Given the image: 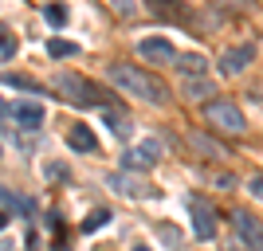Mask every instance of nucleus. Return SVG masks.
I'll list each match as a JSON object with an SVG mask.
<instances>
[{
    "label": "nucleus",
    "instance_id": "nucleus-14",
    "mask_svg": "<svg viewBox=\"0 0 263 251\" xmlns=\"http://www.w3.org/2000/svg\"><path fill=\"white\" fill-rule=\"evenodd\" d=\"M149 8H154L157 16H165V20H181V16H185L181 0H149Z\"/></svg>",
    "mask_w": 263,
    "mask_h": 251
},
{
    "label": "nucleus",
    "instance_id": "nucleus-15",
    "mask_svg": "<svg viewBox=\"0 0 263 251\" xmlns=\"http://www.w3.org/2000/svg\"><path fill=\"white\" fill-rule=\"evenodd\" d=\"M149 165L154 161H149L142 149H126L122 153V169H126V173H138V169H149Z\"/></svg>",
    "mask_w": 263,
    "mask_h": 251
},
{
    "label": "nucleus",
    "instance_id": "nucleus-24",
    "mask_svg": "<svg viewBox=\"0 0 263 251\" xmlns=\"http://www.w3.org/2000/svg\"><path fill=\"white\" fill-rule=\"evenodd\" d=\"M110 8L118 12V16H126V20H130V16H138V0H110Z\"/></svg>",
    "mask_w": 263,
    "mask_h": 251
},
{
    "label": "nucleus",
    "instance_id": "nucleus-25",
    "mask_svg": "<svg viewBox=\"0 0 263 251\" xmlns=\"http://www.w3.org/2000/svg\"><path fill=\"white\" fill-rule=\"evenodd\" d=\"M138 149H142V153H145V157H149V161H154V165H157V157H161V145H157V142H154V138H149V142H142V145H138Z\"/></svg>",
    "mask_w": 263,
    "mask_h": 251
},
{
    "label": "nucleus",
    "instance_id": "nucleus-7",
    "mask_svg": "<svg viewBox=\"0 0 263 251\" xmlns=\"http://www.w3.org/2000/svg\"><path fill=\"white\" fill-rule=\"evenodd\" d=\"M106 185L114 188V192H122V197H130V200H145L149 197V185H145L142 177H134V173H110Z\"/></svg>",
    "mask_w": 263,
    "mask_h": 251
},
{
    "label": "nucleus",
    "instance_id": "nucleus-17",
    "mask_svg": "<svg viewBox=\"0 0 263 251\" xmlns=\"http://www.w3.org/2000/svg\"><path fill=\"white\" fill-rule=\"evenodd\" d=\"M0 208H12V212H32V200L16 197L12 188H0Z\"/></svg>",
    "mask_w": 263,
    "mask_h": 251
},
{
    "label": "nucleus",
    "instance_id": "nucleus-31",
    "mask_svg": "<svg viewBox=\"0 0 263 251\" xmlns=\"http://www.w3.org/2000/svg\"><path fill=\"white\" fill-rule=\"evenodd\" d=\"M134 251H154V247H145V243H138V247H134Z\"/></svg>",
    "mask_w": 263,
    "mask_h": 251
},
{
    "label": "nucleus",
    "instance_id": "nucleus-1",
    "mask_svg": "<svg viewBox=\"0 0 263 251\" xmlns=\"http://www.w3.org/2000/svg\"><path fill=\"white\" fill-rule=\"evenodd\" d=\"M106 79L122 90V94L145 99V102H154V106H165V102H169V87H165V83L154 75V71H145V67L110 63V67H106Z\"/></svg>",
    "mask_w": 263,
    "mask_h": 251
},
{
    "label": "nucleus",
    "instance_id": "nucleus-30",
    "mask_svg": "<svg viewBox=\"0 0 263 251\" xmlns=\"http://www.w3.org/2000/svg\"><path fill=\"white\" fill-rule=\"evenodd\" d=\"M4 114H8V106H4V99H0V118H4Z\"/></svg>",
    "mask_w": 263,
    "mask_h": 251
},
{
    "label": "nucleus",
    "instance_id": "nucleus-4",
    "mask_svg": "<svg viewBox=\"0 0 263 251\" xmlns=\"http://www.w3.org/2000/svg\"><path fill=\"white\" fill-rule=\"evenodd\" d=\"M232 228H236V240L248 243V251H263V220L240 208V212H232Z\"/></svg>",
    "mask_w": 263,
    "mask_h": 251
},
{
    "label": "nucleus",
    "instance_id": "nucleus-26",
    "mask_svg": "<svg viewBox=\"0 0 263 251\" xmlns=\"http://www.w3.org/2000/svg\"><path fill=\"white\" fill-rule=\"evenodd\" d=\"M248 192H252L255 200H263V173H255L252 181H248Z\"/></svg>",
    "mask_w": 263,
    "mask_h": 251
},
{
    "label": "nucleus",
    "instance_id": "nucleus-3",
    "mask_svg": "<svg viewBox=\"0 0 263 251\" xmlns=\"http://www.w3.org/2000/svg\"><path fill=\"white\" fill-rule=\"evenodd\" d=\"M204 118H209V126L220 130V133H243V130H248L243 110L236 106V102H224V99L209 102V106H204Z\"/></svg>",
    "mask_w": 263,
    "mask_h": 251
},
{
    "label": "nucleus",
    "instance_id": "nucleus-2",
    "mask_svg": "<svg viewBox=\"0 0 263 251\" xmlns=\"http://www.w3.org/2000/svg\"><path fill=\"white\" fill-rule=\"evenodd\" d=\"M51 87L59 90L67 102H75V106H110V94H102L95 83H87L83 75H71V71L55 75V79H51Z\"/></svg>",
    "mask_w": 263,
    "mask_h": 251
},
{
    "label": "nucleus",
    "instance_id": "nucleus-9",
    "mask_svg": "<svg viewBox=\"0 0 263 251\" xmlns=\"http://www.w3.org/2000/svg\"><path fill=\"white\" fill-rule=\"evenodd\" d=\"M12 118L20 122V126H28V130H40V126H44V106L35 99H24V102L12 106Z\"/></svg>",
    "mask_w": 263,
    "mask_h": 251
},
{
    "label": "nucleus",
    "instance_id": "nucleus-32",
    "mask_svg": "<svg viewBox=\"0 0 263 251\" xmlns=\"http://www.w3.org/2000/svg\"><path fill=\"white\" fill-rule=\"evenodd\" d=\"M55 251H67V247H55Z\"/></svg>",
    "mask_w": 263,
    "mask_h": 251
},
{
    "label": "nucleus",
    "instance_id": "nucleus-27",
    "mask_svg": "<svg viewBox=\"0 0 263 251\" xmlns=\"http://www.w3.org/2000/svg\"><path fill=\"white\" fill-rule=\"evenodd\" d=\"M47 177H59V181H67V165H47Z\"/></svg>",
    "mask_w": 263,
    "mask_h": 251
},
{
    "label": "nucleus",
    "instance_id": "nucleus-11",
    "mask_svg": "<svg viewBox=\"0 0 263 251\" xmlns=\"http://www.w3.org/2000/svg\"><path fill=\"white\" fill-rule=\"evenodd\" d=\"M177 67H181L189 79H204V75H209V59H204V55H181Z\"/></svg>",
    "mask_w": 263,
    "mask_h": 251
},
{
    "label": "nucleus",
    "instance_id": "nucleus-12",
    "mask_svg": "<svg viewBox=\"0 0 263 251\" xmlns=\"http://www.w3.org/2000/svg\"><path fill=\"white\" fill-rule=\"evenodd\" d=\"M185 99H193V102H200V99H209V94H216V87H212L209 79H185Z\"/></svg>",
    "mask_w": 263,
    "mask_h": 251
},
{
    "label": "nucleus",
    "instance_id": "nucleus-22",
    "mask_svg": "<svg viewBox=\"0 0 263 251\" xmlns=\"http://www.w3.org/2000/svg\"><path fill=\"white\" fill-rule=\"evenodd\" d=\"M189 142L197 145V149H200V153H209V157H228V153L220 149V145H212V142H209V138H204V133H193V138H189Z\"/></svg>",
    "mask_w": 263,
    "mask_h": 251
},
{
    "label": "nucleus",
    "instance_id": "nucleus-18",
    "mask_svg": "<svg viewBox=\"0 0 263 251\" xmlns=\"http://www.w3.org/2000/svg\"><path fill=\"white\" fill-rule=\"evenodd\" d=\"M47 55H51V59H71V55H79V44H71V40H51V44H47Z\"/></svg>",
    "mask_w": 263,
    "mask_h": 251
},
{
    "label": "nucleus",
    "instance_id": "nucleus-19",
    "mask_svg": "<svg viewBox=\"0 0 263 251\" xmlns=\"http://www.w3.org/2000/svg\"><path fill=\"white\" fill-rule=\"evenodd\" d=\"M106 224H110V212H106V208H95V212H87V220H83V231L90 236V231L106 228Z\"/></svg>",
    "mask_w": 263,
    "mask_h": 251
},
{
    "label": "nucleus",
    "instance_id": "nucleus-16",
    "mask_svg": "<svg viewBox=\"0 0 263 251\" xmlns=\"http://www.w3.org/2000/svg\"><path fill=\"white\" fill-rule=\"evenodd\" d=\"M0 83H4V87H16V90H28V94H44V87H40L35 79H24V75H4Z\"/></svg>",
    "mask_w": 263,
    "mask_h": 251
},
{
    "label": "nucleus",
    "instance_id": "nucleus-20",
    "mask_svg": "<svg viewBox=\"0 0 263 251\" xmlns=\"http://www.w3.org/2000/svg\"><path fill=\"white\" fill-rule=\"evenodd\" d=\"M44 16H47V24H51V28H63V24L71 20L67 4H47V8H44Z\"/></svg>",
    "mask_w": 263,
    "mask_h": 251
},
{
    "label": "nucleus",
    "instance_id": "nucleus-28",
    "mask_svg": "<svg viewBox=\"0 0 263 251\" xmlns=\"http://www.w3.org/2000/svg\"><path fill=\"white\" fill-rule=\"evenodd\" d=\"M216 185H220V188H232V185H236V177H232V173H220Z\"/></svg>",
    "mask_w": 263,
    "mask_h": 251
},
{
    "label": "nucleus",
    "instance_id": "nucleus-21",
    "mask_svg": "<svg viewBox=\"0 0 263 251\" xmlns=\"http://www.w3.org/2000/svg\"><path fill=\"white\" fill-rule=\"evenodd\" d=\"M212 8H216V12H228V16H243L252 4H248V0H212Z\"/></svg>",
    "mask_w": 263,
    "mask_h": 251
},
{
    "label": "nucleus",
    "instance_id": "nucleus-10",
    "mask_svg": "<svg viewBox=\"0 0 263 251\" xmlns=\"http://www.w3.org/2000/svg\"><path fill=\"white\" fill-rule=\"evenodd\" d=\"M67 145L75 153H95L99 149V138L90 133V126H71V130H67Z\"/></svg>",
    "mask_w": 263,
    "mask_h": 251
},
{
    "label": "nucleus",
    "instance_id": "nucleus-8",
    "mask_svg": "<svg viewBox=\"0 0 263 251\" xmlns=\"http://www.w3.org/2000/svg\"><path fill=\"white\" fill-rule=\"evenodd\" d=\"M255 59V47L252 44H240V47H228V51L220 55V71L224 75H240V71H248V63Z\"/></svg>",
    "mask_w": 263,
    "mask_h": 251
},
{
    "label": "nucleus",
    "instance_id": "nucleus-23",
    "mask_svg": "<svg viewBox=\"0 0 263 251\" xmlns=\"http://www.w3.org/2000/svg\"><path fill=\"white\" fill-rule=\"evenodd\" d=\"M12 55H16V40H12L8 28H0V63H4V59H12Z\"/></svg>",
    "mask_w": 263,
    "mask_h": 251
},
{
    "label": "nucleus",
    "instance_id": "nucleus-5",
    "mask_svg": "<svg viewBox=\"0 0 263 251\" xmlns=\"http://www.w3.org/2000/svg\"><path fill=\"white\" fill-rule=\"evenodd\" d=\"M185 204H189V212H193V236H197V240H212V236H216V208H212L209 200H200V197H189Z\"/></svg>",
    "mask_w": 263,
    "mask_h": 251
},
{
    "label": "nucleus",
    "instance_id": "nucleus-13",
    "mask_svg": "<svg viewBox=\"0 0 263 251\" xmlns=\"http://www.w3.org/2000/svg\"><path fill=\"white\" fill-rule=\"evenodd\" d=\"M102 118H106V126H110L114 133H118V138H130V133H134V122H130V114H118V110H106Z\"/></svg>",
    "mask_w": 263,
    "mask_h": 251
},
{
    "label": "nucleus",
    "instance_id": "nucleus-29",
    "mask_svg": "<svg viewBox=\"0 0 263 251\" xmlns=\"http://www.w3.org/2000/svg\"><path fill=\"white\" fill-rule=\"evenodd\" d=\"M8 228V212H4V208H0V231Z\"/></svg>",
    "mask_w": 263,
    "mask_h": 251
},
{
    "label": "nucleus",
    "instance_id": "nucleus-6",
    "mask_svg": "<svg viewBox=\"0 0 263 251\" xmlns=\"http://www.w3.org/2000/svg\"><path fill=\"white\" fill-rule=\"evenodd\" d=\"M138 55L142 59H149V63H161V67H177V47L169 44V40H161V35H149V40H142L138 44Z\"/></svg>",
    "mask_w": 263,
    "mask_h": 251
}]
</instances>
